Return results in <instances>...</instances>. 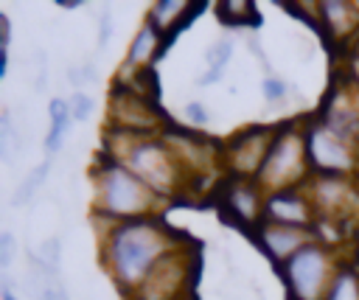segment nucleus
Returning <instances> with one entry per match:
<instances>
[{"label": "nucleus", "instance_id": "nucleus-35", "mask_svg": "<svg viewBox=\"0 0 359 300\" xmlns=\"http://www.w3.org/2000/svg\"><path fill=\"white\" fill-rule=\"evenodd\" d=\"M0 300H17V294L11 292V280L3 278V292H0Z\"/></svg>", "mask_w": 359, "mask_h": 300}, {"label": "nucleus", "instance_id": "nucleus-32", "mask_svg": "<svg viewBox=\"0 0 359 300\" xmlns=\"http://www.w3.org/2000/svg\"><path fill=\"white\" fill-rule=\"evenodd\" d=\"M109 34H112V14L109 11H101V31H98V48H104L109 42Z\"/></svg>", "mask_w": 359, "mask_h": 300}, {"label": "nucleus", "instance_id": "nucleus-29", "mask_svg": "<svg viewBox=\"0 0 359 300\" xmlns=\"http://www.w3.org/2000/svg\"><path fill=\"white\" fill-rule=\"evenodd\" d=\"M14 255H17V238H14L11 230H3L0 233V266L8 269L11 261H14Z\"/></svg>", "mask_w": 359, "mask_h": 300}, {"label": "nucleus", "instance_id": "nucleus-17", "mask_svg": "<svg viewBox=\"0 0 359 300\" xmlns=\"http://www.w3.org/2000/svg\"><path fill=\"white\" fill-rule=\"evenodd\" d=\"M208 3H182V0H157L151 3L149 8V22L165 34V45L180 34L185 31V25L199 14L205 11Z\"/></svg>", "mask_w": 359, "mask_h": 300}, {"label": "nucleus", "instance_id": "nucleus-7", "mask_svg": "<svg viewBox=\"0 0 359 300\" xmlns=\"http://www.w3.org/2000/svg\"><path fill=\"white\" fill-rule=\"evenodd\" d=\"M275 137V126H247L241 132H236L233 137H227L222 143V165H224V177H258L264 157L272 146Z\"/></svg>", "mask_w": 359, "mask_h": 300}, {"label": "nucleus", "instance_id": "nucleus-33", "mask_svg": "<svg viewBox=\"0 0 359 300\" xmlns=\"http://www.w3.org/2000/svg\"><path fill=\"white\" fill-rule=\"evenodd\" d=\"M11 42V22H8V14L0 11V48H8Z\"/></svg>", "mask_w": 359, "mask_h": 300}, {"label": "nucleus", "instance_id": "nucleus-21", "mask_svg": "<svg viewBox=\"0 0 359 300\" xmlns=\"http://www.w3.org/2000/svg\"><path fill=\"white\" fill-rule=\"evenodd\" d=\"M325 300H359V264L353 258L339 264Z\"/></svg>", "mask_w": 359, "mask_h": 300}, {"label": "nucleus", "instance_id": "nucleus-25", "mask_svg": "<svg viewBox=\"0 0 359 300\" xmlns=\"http://www.w3.org/2000/svg\"><path fill=\"white\" fill-rule=\"evenodd\" d=\"M20 135H17V126H14V121H11V115H8V109H3L0 112V157L11 165V160H14V154L20 151Z\"/></svg>", "mask_w": 359, "mask_h": 300}, {"label": "nucleus", "instance_id": "nucleus-24", "mask_svg": "<svg viewBox=\"0 0 359 300\" xmlns=\"http://www.w3.org/2000/svg\"><path fill=\"white\" fill-rule=\"evenodd\" d=\"M219 20L230 28H241L247 25V20L258 22V11H255V3H238V0H227V3H219L216 8Z\"/></svg>", "mask_w": 359, "mask_h": 300}, {"label": "nucleus", "instance_id": "nucleus-19", "mask_svg": "<svg viewBox=\"0 0 359 300\" xmlns=\"http://www.w3.org/2000/svg\"><path fill=\"white\" fill-rule=\"evenodd\" d=\"M28 280H31V289H34L36 300H70L67 289L59 280V272L48 269L36 255H31V275H28Z\"/></svg>", "mask_w": 359, "mask_h": 300}, {"label": "nucleus", "instance_id": "nucleus-3", "mask_svg": "<svg viewBox=\"0 0 359 300\" xmlns=\"http://www.w3.org/2000/svg\"><path fill=\"white\" fill-rule=\"evenodd\" d=\"M104 154L123 163L129 171H135L157 196L171 199L185 185L188 177L168 149V143L160 135H135L121 129H107L104 135Z\"/></svg>", "mask_w": 359, "mask_h": 300}, {"label": "nucleus", "instance_id": "nucleus-28", "mask_svg": "<svg viewBox=\"0 0 359 300\" xmlns=\"http://www.w3.org/2000/svg\"><path fill=\"white\" fill-rule=\"evenodd\" d=\"M67 107H70V115H73V121H87L90 118V112H93V98L87 95V93H73L70 98H67Z\"/></svg>", "mask_w": 359, "mask_h": 300}, {"label": "nucleus", "instance_id": "nucleus-4", "mask_svg": "<svg viewBox=\"0 0 359 300\" xmlns=\"http://www.w3.org/2000/svg\"><path fill=\"white\" fill-rule=\"evenodd\" d=\"M255 179L261 182V188L266 193L280 191V188H300L311 179L303 121H283L275 126L272 146H269Z\"/></svg>", "mask_w": 359, "mask_h": 300}, {"label": "nucleus", "instance_id": "nucleus-14", "mask_svg": "<svg viewBox=\"0 0 359 300\" xmlns=\"http://www.w3.org/2000/svg\"><path fill=\"white\" fill-rule=\"evenodd\" d=\"M252 238L258 241V247L266 252L269 261H275L278 266H283L294 252H300L317 236H314V230H306V227H289V224L261 221L258 230L252 233Z\"/></svg>", "mask_w": 359, "mask_h": 300}, {"label": "nucleus", "instance_id": "nucleus-1", "mask_svg": "<svg viewBox=\"0 0 359 300\" xmlns=\"http://www.w3.org/2000/svg\"><path fill=\"white\" fill-rule=\"evenodd\" d=\"M180 247V236L160 219H132L101 233V264L121 294L132 297L154 266Z\"/></svg>", "mask_w": 359, "mask_h": 300}, {"label": "nucleus", "instance_id": "nucleus-8", "mask_svg": "<svg viewBox=\"0 0 359 300\" xmlns=\"http://www.w3.org/2000/svg\"><path fill=\"white\" fill-rule=\"evenodd\" d=\"M219 193H222L219 196L222 219L255 233L258 224L264 221V202H266V191L261 188V182L252 177H224Z\"/></svg>", "mask_w": 359, "mask_h": 300}, {"label": "nucleus", "instance_id": "nucleus-31", "mask_svg": "<svg viewBox=\"0 0 359 300\" xmlns=\"http://www.w3.org/2000/svg\"><path fill=\"white\" fill-rule=\"evenodd\" d=\"M185 118H188V123H191V126H196V129H199V126H205V123H208V109H205L199 101H191V104L185 107Z\"/></svg>", "mask_w": 359, "mask_h": 300}, {"label": "nucleus", "instance_id": "nucleus-10", "mask_svg": "<svg viewBox=\"0 0 359 300\" xmlns=\"http://www.w3.org/2000/svg\"><path fill=\"white\" fill-rule=\"evenodd\" d=\"M160 137L168 143L174 157L180 160L185 177H202L208 174L216 163H222V143H216L208 135H199L196 129H180V126H165Z\"/></svg>", "mask_w": 359, "mask_h": 300}, {"label": "nucleus", "instance_id": "nucleus-18", "mask_svg": "<svg viewBox=\"0 0 359 300\" xmlns=\"http://www.w3.org/2000/svg\"><path fill=\"white\" fill-rule=\"evenodd\" d=\"M317 20L331 36L345 39L359 31V6L348 0H323L317 3Z\"/></svg>", "mask_w": 359, "mask_h": 300}, {"label": "nucleus", "instance_id": "nucleus-36", "mask_svg": "<svg viewBox=\"0 0 359 300\" xmlns=\"http://www.w3.org/2000/svg\"><path fill=\"white\" fill-rule=\"evenodd\" d=\"M353 261L359 264V224H356V233H353Z\"/></svg>", "mask_w": 359, "mask_h": 300}, {"label": "nucleus", "instance_id": "nucleus-20", "mask_svg": "<svg viewBox=\"0 0 359 300\" xmlns=\"http://www.w3.org/2000/svg\"><path fill=\"white\" fill-rule=\"evenodd\" d=\"M48 115H50V126H48V135L42 140L45 151L48 154H56L62 149V140L67 137L70 132V123H73V115H70V107L65 98H50L48 104Z\"/></svg>", "mask_w": 359, "mask_h": 300}, {"label": "nucleus", "instance_id": "nucleus-15", "mask_svg": "<svg viewBox=\"0 0 359 300\" xmlns=\"http://www.w3.org/2000/svg\"><path fill=\"white\" fill-rule=\"evenodd\" d=\"M317 118L359 146V95L342 90V87L331 90L328 98L323 101V109L317 112Z\"/></svg>", "mask_w": 359, "mask_h": 300}, {"label": "nucleus", "instance_id": "nucleus-9", "mask_svg": "<svg viewBox=\"0 0 359 300\" xmlns=\"http://www.w3.org/2000/svg\"><path fill=\"white\" fill-rule=\"evenodd\" d=\"M107 115H109V129H121V132H135V135H160V123H163V115L157 109L154 101L132 93L129 87L123 84H112L109 90V107H107Z\"/></svg>", "mask_w": 359, "mask_h": 300}, {"label": "nucleus", "instance_id": "nucleus-30", "mask_svg": "<svg viewBox=\"0 0 359 300\" xmlns=\"http://www.w3.org/2000/svg\"><path fill=\"white\" fill-rule=\"evenodd\" d=\"M93 79H95V67L93 64H81V67H70L67 70V81H73L76 87H81V84H87Z\"/></svg>", "mask_w": 359, "mask_h": 300}, {"label": "nucleus", "instance_id": "nucleus-23", "mask_svg": "<svg viewBox=\"0 0 359 300\" xmlns=\"http://www.w3.org/2000/svg\"><path fill=\"white\" fill-rule=\"evenodd\" d=\"M48 174H50V160H42L36 168H31V171H28V177L17 185V191H14V196H11V205H14V207L28 205V202L36 196V191L45 185Z\"/></svg>", "mask_w": 359, "mask_h": 300}, {"label": "nucleus", "instance_id": "nucleus-11", "mask_svg": "<svg viewBox=\"0 0 359 300\" xmlns=\"http://www.w3.org/2000/svg\"><path fill=\"white\" fill-rule=\"evenodd\" d=\"M188 280H191L188 250H182V244H180L171 255H165L154 266V272L143 280V286L129 300H182Z\"/></svg>", "mask_w": 359, "mask_h": 300}, {"label": "nucleus", "instance_id": "nucleus-12", "mask_svg": "<svg viewBox=\"0 0 359 300\" xmlns=\"http://www.w3.org/2000/svg\"><path fill=\"white\" fill-rule=\"evenodd\" d=\"M306 191L314 202L317 219L339 221L359 202L356 177H317V174H311V179L306 182Z\"/></svg>", "mask_w": 359, "mask_h": 300}, {"label": "nucleus", "instance_id": "nucleus-26", "mask_svg": "<svg viewBox=\"0 0 359 300\" xmlns=\"http://www.w3.org/2000/svg\"><path fill=\"white\" fill-rule=\"evenodd\" d=\"M36 258H39L48 269L59 272V264H62V241H59V238H45V241L39 244Z\"/></svg>", "mask_w": 359, "mask_h": 300}, {"label": "nucleus", "instance_id": "nucleus-13", "mask_svg": "<svg viewBox=\"0 0 359 300\" xmlns=\"http://www.w3.org/2000/svg\"><path fill=\"white\" fill-rule=\"evenodd\" d=\"M264 221L314 230V224H317V210H314V202H311L306 185L269 191V193H266V202H264Z\"/></svg>", "mask_w": 359, "mask_h": 300}, {"label": "nucleus", "instance_id": "nucleus-16", "mask_svg": "<svg viewBox=\"0 0 359 300\" xmlns=\"http://www.w3.org/2000/svg\"><path fill=\"white\" fill-rule=\"evenodd\" d=\"M163 48H165V34L157 31V28L146 20V22L137 28V34L132 36V42H129V50H126L121 76H132V73L149 70V67L154 64V59H160Z\"/></svg>", "mask_w": 359, "mask_h": 300}, {"label": "nucleus", "instance_id": "nucleus-27", "mask_svg": "<svg viewBox=\"0 0 359 300\" xmlns=\"http://www.w3.org/2000/svg\"><path fill=\"white\" fill-rule=\"evenodd\" d=\"M261 93H264V98H266L269 104H278V101H283V98L289 95V84H286L280 76H266V79L261 81Z\"/></svg>", "mask_w": 359, "mask_h": 300}, {"label": "nucleus", "instance_id": "nucleus-37", "mask_svg": "<svg viewBox=\"0 0 359 300\" xmlns=\"http://www.w3.org/2000/svg\"><path fill=\"white\" fill-rule=\"evenodd\" d=\"M56 6H62V8H76V6H81V0H56Z\"/></svg>", "mask_w": 359, "mask_h": 300}, {"label": "nucleus", "instance_id": "nucleus-34", "mask_svg": "<svg viewBox=\"0 0 359 300\" xmlns=\"http://www.w3.org/2000/svg\"><path fill=\"white\" fill-rule=\"evenodd\" d=\"M8 76V48H0V79Z\"/></svg>", "mask_w": 359, "mask_h": 300}, {"label": "nucleus", "instance_id": "nucleus-5", "mask_svg": "<svg viewBox=\"0 0 359 300\" xmlns=\"http://www.w3.org/2000/svg\"><path fill=\"white\" fill-rule=\"evenodd\" d=\"M339 264L342 258L331 250V244L320 238L309 241L280 266L289 300H325Z\"/></svg>", "mask_w": 359, "mask_h": 300}, {"label": "nucleus", "instance_id": "nucleus-6", "mask_svg": "<svg viewBox=\"0 0 359 300\" xmlns=\"http://www.w3.org/2000/svg\"><path fill=\"white\" fill-rule=\"evenodd\" d=\"M303 135H306L311 174H317V177H359V146L353 140L334 132L317 115L303 121Z\"/></svg>", "mask_w": 359, "mask_h": 300}, {"label": "nucleus", "instance_id": "nucleus-2", "mask_svg": "<svg viewBox=\"0 0 359 300\" xmlns=\"http://www.w3.org/2000/svg\"><path fill=\"white\" fill-rule=\"evenodd\" d=\"M165 199L157 196L135 171L123 163L101 154L93 165V216L104 221L101 233L112 224L157 216V207Z\"/></svg>", "mask_w": 359, "mask_h": 300}, {"label": "nucleus", "instance_id": "nucleus-22", "mask_svg": "<svg viewBox=\"0 0 359 300\" xmlns=\"http://www.w3.org/2000/svg\"><path fill=\"white\" fill-rule=\"evenodd\" d=\"M230 56H233V39H219V42H213V45L208 48V53H205L208 70H205V76L196 79V84H202V87L216 84V81L222 79V73H224Z\"/></svg>", "mask_w": 359, "mask_h": 300}]
</instances>
